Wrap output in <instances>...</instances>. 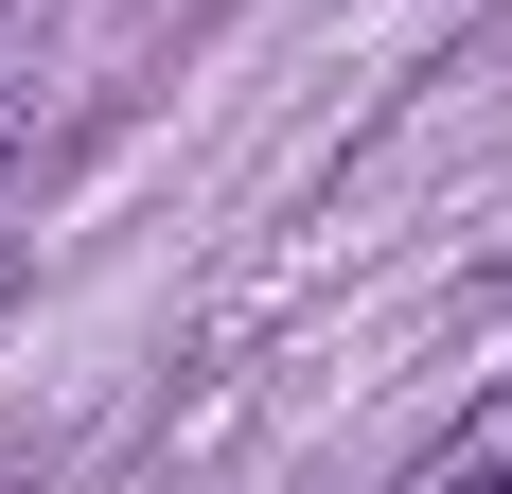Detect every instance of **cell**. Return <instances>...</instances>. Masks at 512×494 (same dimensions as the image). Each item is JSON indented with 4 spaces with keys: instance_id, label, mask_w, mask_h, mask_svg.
I'll return each instance as SVG.
<instances>
[{
    "instance_id": "cell-3",
    "label": "cell",
    "mask_w": 512,
    "mask_h": 494,
    "mask_svg": "<svg viewBox=\"0 0 512 494\" xmlns=\"http://www.w3.org/2000/svg\"><path fill=\"white\" fill-rule=\"evenodd\" d=\"M0 494H18V477H0Z\"/></svg>"
},
{
    "instance_id": "cell-2",
    "label": "cell",
    "mask_w": 512,
    "mask_h": 494,
    "mask_svg": "<svg viewBox=\"0 0 512 494\" xmlns=\"http://www.w3.org/2000/svg\"><path fill=\"white\" fill-rule=\"evenodd\" d=\"M0 300H18V247H0Z\"/></svg>"
},
{
    "instance_id": "cell-1",
    "label": "cell",
    "mask_w": 512,
    "mask_h": 494,
    "mask_svg": "<svg viewBox=\"0 0 512 494\" xmlns=\"http://www.w3.org/2000/svg\"><path fill=\"white\" fill-rule=\"evenodd\" d=\"M0 159H18V71H0Z\"/></svg>"
}]
</instances>
